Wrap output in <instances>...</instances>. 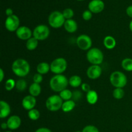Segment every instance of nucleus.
<instances>
[{"label": "nucleus", "mask_w": 132, "mask_h": 132, "mask_svg": "<svg viewBox=\"0 0 132 132\" xmlns=\"http://www.w3.org/2000/svg\"><path fill=\"white\" fill-rule=\"evenodd\" d=\"M113 96L118 100L122 99L125 96V90L121 88H116L113 91Z\"/></svg>", "instance_id": "29"}, {"label": "nucleus", "mask_w": 132, "mask_h": 132, "mask_svg": "<svg viewBox=\"0 0 132 132\" xmlns=\"http://www.w3.org/2000/svg\"><path fill=\"white\" fill-rule=\"evenodd\" d=\"M1 127L3 130H6V129L8 128V125L7 123L6 122H3L2 124L1 125Z\"/></svg>", "instance_id": "41"}, {"label": "nucleus", "mask_w": 132, "mask_h": 132, "mask_svg": "<svg viewBox=\"0 0 132 132\" xmlns=\"http://www.w3.org/2000/svg\"><path fill=\"white\" fill-rule=\"evenodd\" d=\"M19 24H20V21L16 15H12L11 16L7 17L5 20V28L10 32H16L17 30L19 28Z\"/></svg>", "instance_id": "10"}, {"label": "nucleus", "mask_w": 132, "mask_h": 132, "mask_svg": "<svg viewBox=\"0 0 132 132\" xmlns=\"http://www.w3.org/2000/svg\"><path fill=\"white\" fill-rule=\"evenodd\" d=\"M69 82L65 76L63 74L55 75L50 80L49 85L52 90L55 92H59L67 89Z\"/></svg>", "instance_id": "2"}, {"label": "nucleus", "mask_w": 132, "mask_h": 132, "mask_svg": "<svg viewBox=\"0 0 132 132\" xmlns=\"http://www.w3.org/2000/svg\"><path fill=\"white\" fill-rule=\"evenodd\" d=\"M75 107H76V103L74 101L68 100L63 102L61 109L64 112L68 113L73 110Z\"/></svg>", "instance_id": "22"}, {"label": "nucleus", "mask_w": 132, "mask_h": 132, "mask_svg": "<svg viewBox=\"0 0 132 132\" xmlns=\"http://www.w3.org/2000/svg\"><path fill=\"white\" fill-rule=\"evenodd\" d=\"M8 128L10 130H17L21 125V119L18 116H12L7 119Z\"/></svg>", "instance_id": "15"}, {"label": "nucleus", "mask_w": 132, "mask_h": 132, "mask_svg": "<svg viewBox=\"0 0 132 132\" xmlns=\"http://www.w3.org/2000/svg\"><path fill=\"white\" fill-rule=\"evenodd\" d=\"M64 28L68 33H74L78 28L77 22L73 19H67L64 24Z\"/></svg>", "instance_id": "17"}, {"label": "nucleus", "mask_w": 132, "mask_h": 132, "mask_svg": "<svg viewBox=\"0 0 132 132\" xmlns=\"http://www.w3.org/2000/svg\"><path fill=\"white\" fill-rule=\"evenodd\" d=\"M69 85L73 88H77L79 86H81L82 85V79L80 76L77 75L71 76L70 78L68 79Z\"/></svg>", "instance_id": "23"}, {"label": "nucleus", "mask_w": 132, "mask_h": 132, "mask_svg": "<svg viewBox=\"0 0 132 132\" xmlns=\"http://www.w3.org/2000/svg\"><path fill=\"white\" fill-rule=\"evenodd\" d=\"M110 81L115 88H123L127 85L128 79L126 75L121 71H115L110 76Z\"/></svg>", "instance_id": "4"}, {"label": "nucleus", "mask_w": 132, "mask_h": 132, "mask_svg": "<svg viewBox=\"0 0 132 132\" xmlns=\"http://www.w3.org/2000/svg\"><path fill=\"white\" fill-rule=\"evenodd\" d=\"M37 103V100L35 97L30 95H27L22 100V106L26 110H31L35 108Z\"/></svg>", "instance_id": "14"}, {"label": "nucleus", "mask_w": 132, "mask_h": 132, "mask_svg": "<svg viewBox=\"0 0 132 132\" xmlns=\"http://www.w3.org/2000/svg\"><path fill=\"white\" fill-rule=\"evenodd\" d=\"M86 59L92 65H100L104 60V55L98 48H92L86 53Z\"/></svg>", "instance_id": "3"}, {"label": "nucleus", "mask_w": 132, "mask_h": 132, "mask_svg": "<svg viewBox=\"0 0 132 132\" xmlns=\"http://www.w3.org/2000/svg\"><path fill=\"white\" fill-rule=\"evenodd\" d=\"M27 87V81L23 79H20L16 81L15 84V88L19 92H24Z\"/></svg>", "instance_id": "27"}, {"label": "nucleus", "mask_w": 132, "mask_h": 132, "mask_svg": "<svg viewBox=\"0 0 132 132\" xmlns=\"http://www.w3.org/2000/svg\"><path fill=\"white\" fill-rule=\"evenodd\" d=\"M77 46L82 50H89L92 46L91 37L86 34H81L76 39Z\"/></svg>", "instance_id": "9"}, {"label": "nucleus", "mask_w": 132, "mask_h": 132, "mask_svg": "<svg viewBox=\"0 0 132 132\" xmlns=\"http://www.w3.org/2000/svg\"><path fill=\"white\" fill-rule=\"evenodd\" d=\"M65 21L63 13L59 11H54L48 17L49 24L54 28H59L64 26Z\"/></svg>", "instance_id": "6"}, {"label": "nucleus", "mask_w": 132, "mask_h": 132, "mask_svg": "<svg viewBox=\"0 0 132 132\" xmlns=\"http://www.w3.org/2000/svg\"><path fill=\"white\" fill-rule=\"evenodd\" d=\"M126 14L130 18H132V5H130L126 9Z\"/></svg>", "instance_id": "38"}, {"label": "nucleus", "mask_w": 132, "mask_h": 132, "mask_svg": "<svg viewBox=\"0 0 132 132\" xmlns=\"http://www.w3.org/2000/svg\"><path fill=\"white\" fill-rule=\"evenodd\" d=\"M35 132H52L50 129L47 128H39L37 130H36Z\"/></svg>", "instance_id": "37"}, {"label": "nucleus", "mask_w": 132, "mask_h": 132, "mask_svg": "<svg viewBox=\"0 0 132 132\" xmlns=\"http://www.w3.org/2000/svg\"><path fill=\"white\" fill-rule=\"evenodd\" d=\"M5 132H12V131H5Z\"/></svg>", "instance_id": "44"}, {"label": "nucleus", "mask_w": 132, "mask_h": 132, "mask_svg": "<svg viewBox=\"0 0 132 132\" xmlns=\"http://www.w3.org/2000/svg\"><path fill=\"white\" fill-rule=\"evenodd\" d=\"M15 84H16V82L15 81V80L13 79H9L5 82V89L7 91H11L15 87Z\"/></svg>", "instance_id": "30"}, {"label": "nucleus", "mask_w": 132, "mask_h": 132, "mask_svg": "<svg viewBox=\"0 0 132 132\" xmlns=\"http://www.w3.org/2000/svg\"><path fill=\"white\" fill-rule=\"evenodd\" d=\"M75 132H82V131H75Z\"/></svg>", "instance_id": "43"}, {"label": "nucleus", "mask_w": 132, "mask_h": 132, "mask_svg": "<svg viewBox=\"0 0 132 132\" xmlns=\"http://www.w3.org/2000/svg\"><path fill=\"white\" fill-rule=\"evenodd\" d=\"M77 1H83V0H77Z\"/></svg>", "instance_id": "45"}, {"label": "nucleus", "mask_w": 132, "mask_h": 132, "mask_svg": "<svg viewBox=\"0 0 132 132\" xmlns=\"http://www.w3.org/2000/svg\"><path fill=\"white\" fill-rule=\"evenodd\" d=\"M129 28H130V30H131V32H132V20L130 21V24H129Z\"/></svg>", "instance_id": "42"}, {"label": "nucleus", "mask_w": 132, "mask_h": 132, "mask_svg": "<svg viewBox=\"0 0 132 132\" xmlns=\"http://www.w3.org/2000/svg\"><path fill=\"white\" fill-rule=\"evenodd\" d=\"M68 63L63 57H58L54 59L50 64V71L55 75L63 74L67 69Z\"/></svg>", "instance_id": "5"}, {"label": "nucleus", "mask_w": 132, "mask_h": 132, "mask_svg": "<svg viewBox=\"0 0 132 132\" xmlns=\"http://www.w3.org/2000/svg\"><path fill=\"white\" fill-rule=\"evenodd\" d=\"M82 18H83L84 20L85 21H89L92 19V12L90 10H85L83 13H82Z\"/></svg>", "instance_id": "33"}, {"label": "nucleus", "mask_w": 132, "mask_h": 132, "mask_svg": "<svg viewBox=\"0 0 132 132\" xmlns=\"http://www.w3.org/2000/svg\"><path fill=\"white\" fill-rule=\"evenodd\" d=\"M59 96L64 101L71 100L72 96H73V92L69 89H64V90H63V91L59 93Z\"/></svg>", "instance_id": "26"}, {"label": "nucleus", "mask_w": 132, "mask_h": 132, "mask_svg": "<svg viewBox=\"0 0 132 132\" xmlns=\"http://www.w3.org/2000/svg\"><path fill=\"white\" fill-rule=\"evenodd\" d=\"M16 36L19 39L27 41L33 36V32L30 30V28L26 26H21L19 27L15 32Z\"/></svg>", "instance_id": "11"}, {"label": "nucleus", "mask_w": 132, "mask_h": 132, "mask_svg": "<svg viewBox=\"0 0 132 132\" xmlns=\"http://www.w3.org/2000/svg\"><path fill=\"white\" fill-rule=\"evenodd\" d=\"M121 67L127 72H132V59L125 58L121 62Z\"/></svg>", "instance_id": "25"}, {"label": "nucleus", "mask_w": 132, "mask_h": 132, "mask_svg": "<svg viewBox=\"0 0 132 132\" xmlns=\"http://www.w3.org/2000/svg\"><path fill=\"white\" fill-rule=\"evenodd\" d=\"M37 46H38V40L34 37H32L26 42V47L30 51L34 50L37 47Z\"/></svg>", "instance_id": "24"}, {"label": "nucleus", "mask_w": 132, "mask_h": 132, "mask_svg": "<svg viewBox=\"0 0 132 132\" xmlns=\"http://www.w3.org/2000/svg\"><path fill=\"white\" fill-rule=\"evenodd\" d=\"M103 70L99 65H91L86 71V75L90 79H97L101 77Z\"/></svg>", "instance_id": "12"}, {"label": "nucleus", "mask_w": 132, "mask_h": 132, "mask_svg": "<svg viewBox=\"0 0 132 132\" xmlns=\"http://www.w3.org/2000/svg\"><path fill=\"white\" fill-rule=\"evenodd\" d=\"M50 35V29L45 24H39L33 30V37L38 41H44Z\"/></svg>", "instance_id": "8"}, {"label": "nucleus", "mask_w": 132, "mask_h": 132, "mask_svg": "<svg viewBox=\"0 0 132 132\" xmlns=\"http://www.w3.org/2000/svg\"><path fill=\"white\" fill-rule=\"evenodd\" d=\"M11 112L10 106L5 101H0V118L4 119L7 117Z\"/></svg>", "instance_id": "16"}, {"label": "nucleus", "mask_w": 132, "mask_h": 132, "mask_svg": "<svg viewBox=\"0 0 132 132\" xmlns=\"http://www.w3.org/2000/svg\"><path fill=\"white\" fill-rule=\"evenodd\" d=\"M12 70L15 76L19 77H24L29 73L30 67L27 60L24 59H18L13 62Z\"/></svg>", "instance_id": "1"}, {"label": "nucleus", "mask_w": 132, "mask_h": 132, "mask_svg": "<svg viewBox=\"0 0 132 132\" xmlns=\"http://www.w3.org/2000/svg\"><path fill=\"white\" fill-rule=\"evenodd\" d=\"M63 100L59 95H52L48 97L46 101V107L49 111L57 112L61 109Z\"/></svg>", "instance_id": "7"}, {"label": "nucleus", "mask_w": 132, "mask_h": 132, "mask_svg": "<svg viewBox=\"0 0 132 132\" xmlns=\"http://www.w3.org/2000/svg\"><path fill=\"white\" fill-rule=\"evenodd\" d=\"M86 97L88 103L90 104H92V105L96 104L98 101V99H99L97 92L93 90H90L88 92L86 93Z\"/></svg>", "instance_id": "19"}, {"label": "nucleus", "mask_w": 132, "mask_h": 132, "mask_svg": "<svg viewBox=\"0 0 132 132\" xmlns=\"http://www.w3.org/2000/svg\"><path fill=\"white\" fill-rule=\"evenodd\" d=\"M82 132H99V129L94 125H88L84 127Z\"/></svg>", "instance_id": "32"}, {"label": "nucleus", "mask_w": 132, "mask_h": 132, "mask_svg": "<svg viewBox=\"0 0 132 132\" xmlns=\"http://www.w3.org/2000/svg\"><path fill=\"white\" fill-rule=\"evenodd\" d=\"M28 92H29L30 95H32V96L35 97L39 96L41 93V87L40 86V84L33 82L29 86Z\"/></svg>", "instance_id": "20"}, {"label": "nucleus", "mask_w": 132, "mask_h": 132, "mask_svg": "<svg viewBox=\"0 0 132 132\" xmlns=\"http://www.w3.org/2000/svg\"><path fill=\"white\" fill-rule=\"evenodd\" d=\"M63 15H64L65 19H70L73 18V15H74V12H73V10L70 8H68V9H66L63 10Z\"/></svg>", "instance_id": "31"}, {"label": "nucleus", "mask_w": 132, "mask_h": 132, "mask_svg": "<svg viewBox=\"0 0 132 132\" xmlns=\"http://www.w3.org/2000/svg\"><path fill=\"white\" fill-rule=\"evenodd\" d=\"M43 80V75L40 74V73H36L34 74L33 77V81L35 83L40 84L42 82Z\"/></svg>", "instance_id": "34"}, {"label": "nucleus", "mask_w": 132, "mask_h": 132, "mask_svg": "<svg viewBox=\"0 0 132 132\" xmlns=\"http://www.w3.org/2000/svg\"><path fill=\"white\" fill-rule=\"evenodd\" d=\"M116 40L111 36H107L103 39V45L104 47L108 50H112L116 46Z\"/></svg>", "instance_id": "18"}, {"label": "nucleus", "mask_w": 132, "mask_h": 132, "mask_svg": "<svg viewBox=\"0 0 132 132\" xmlns=\"http://www.w3.org/2000/svg\"><path fill=\"white\" fill-rule=\"evenodd\" d=\"M40 116H41V114H40L39 111L37 109H35V108L28 111V118L32 120V121H37V120H38L39 119Z\"/></svg>", "instance_id": "28"}, {"label": "nucleus", "mask_w": 132, "mask_h": 132, "mask_svg": "<svg viewBox=\"0 0 132 132\" xmlns=\"http://www.w3.org/2000/svg\"><path fill=\"white\" fill-rule=\"evenodd\" d=\"M5 77V73H4V71L2 68L0 69V82H2L3 81V79Z\"/></svg>", "instance_id": "40"}, {"label": "nucleus", "mask_w": 132, "mask_h": 132, "mask_svg": "<svg viewBox=\"0 0 132 132\" xmlns=\"http://www.w3.org/2000/svg\"><path fill=\"white\" fill-rule=\"evenodd\" d=\"M81 89H82V92H88L90 90H91L90 89V86L88 83H86V82H84L81 85Z\"/></svg>", "instance_id": "36"}, {"label": "nucleus", "mask_w": 132, "mask_h": 132, "mask_svg": "<svg viewBox=\"0 0 132 132\" xmlns=\"http://www.w3.org/2000/svg\"><path fill=\"white\" fill-rule=\"evenodd\" d=\"M37 72L38 73H40L41 75L46 74L50 70V64L46 62H41L39 63L38 65L37 66Z\"/></svg>", "instance_id": "21"}, {"label": "nucleus", "mask_w": 132, "mask_h": 132, "mask_svg": "<svg viewBox=\"0 0 132 132\" xmlns=\"http://www.w3.org/2000/svg\"><path fill=\"white\" fill-rule=\"evenodd\" d=\"M5 14H6V15H7L8 17L14 15V14H13L12 9H10V8H9V9H7L6 10H5Z\"/></svg>", "instance_id": "39"}, {"label": "nucleus", "mask_w": 132, "mask_h": 132, "mask_svg": "<svg viewBox=\"0 0 132 132\" xmlns=\"http://www.w3.org/2000/svg\"><path fill=\"white\" fill-rule=\"evenodd\" d=\"M81 97H82V93L79 90H76L73 92L72 98H73V101H79L81 99Z\"/></svg>", "instance_id": "35"}, {"label": "nucleus", "mask_w": 132, "mask_h": 132, "mask_svg": "<svg viewBox=\"0 0 132 132\" xmlns=\"http://www.w3.org/2000/svg\"><path fill=\"white\" fill-rule=\"evenodd\" d=\"M104 9V3L102 0H92L88 4L89 10L94 14L101 12Z\"/></svg>", "instance_id": "13"}]
</instances>
